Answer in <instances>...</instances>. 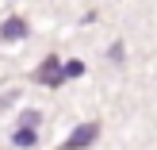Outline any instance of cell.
<instances>
[{
  "mask_svg": "<svg viewBox=\"0 0 157 150\" xmlns=\"http://www.w3.org/2000/svg\"><path fill=\"white\" fill-rule=\"evenodd\" d=\"M61 73H65V77H81L84 66H81V62H69V66H61Z\"/></svg>",
  "mask_w": 157,
  "mask_h": 150,
  "instance_id": "6",
  "label": "cell"
},
{
  "mask_svg": "<svg viewBox=\"0 0 157 150\" xmlns=\"http://www.w3.org/2000/svg\"><path fill=\"white\" fill-rule=\"evenodd\" d=\"M96 135H100V123H84V127H77L73 135L61 143V150H84V146L96 143Z\"/></svg>",
  "mask_w": 157,
  "mask_h": 150,
  "instance_id": "2",
  "label": "cell"
},
{
  "mask_svg": "<svg viewBox=\"0 0 157 150\" xmlns=\"http://www.w3.org/2000/svg\"><path fill=\"white\" fill-rule=\"evenodd\" d=\"M12 143H15V146H35L38 135H35L31 127H15V131H12Z\"/></svg>",
  "mask_w": 157,
  "mask_h": 150,
  "instance_id": "4",
  "label": "cell"
},
{
  "mask_svg": "<svg viewBox=\"0 0 157 150\" xmlns=\"http://www.w3.org/2000/svg\"><path fill=\"white\" fill-rule=\"evenodd\" d=\"M35 81H38V85H46V89H58V85L65 81V73H61V58H54V54H50V58H46L42 66L35 69Z\"/></svg>",
  "mask_w": 157,
  "mask_h": 150,
  "instance_id": "1",
  "label": "cell"
},
{
  "mask_svg": "<svg viewBox=\"0 0 157 150\" xmlns=\"http://www.w3.org/2000/svg\"><path fill=\"white\" fill-rule=\"evenodd\" d=\"M38 120H42L38 112H23V116H19V127H31V131H35V127H38Z\"/></svg>",
  "mask_w": 157,
  "mask_h": 150,
  "instance_id": "5",
  "label": "cell"
},
{
  "mask_svg": "<svg viewBox=\"0 0 157 150\" xmlns=\"http://www.w3.org/2000/svg\"><path fill=\"white\" fill-rule=\"evenodd\" d=\"M23 35H27V23H23L19 15H12V19L0 27V39H4V43H15V39H23Z\"/></svg>",
  "mask_w": 157,
  "mask_h": 150,
  "instance_id": "3",
  "label": "cell"
}]
</instances>
